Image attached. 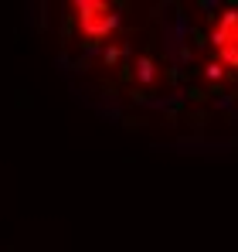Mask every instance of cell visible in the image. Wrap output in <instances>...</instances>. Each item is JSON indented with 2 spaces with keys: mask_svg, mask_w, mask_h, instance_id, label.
<instances>
[{
  "mask_svg": "<svg viewBox=\"0 0 238 252\" xmlns=\"http://www.w3.org/2000/svg\"><path fill=\"white\" fill-rule=\"evenodd\" d=\"M75 10V24L89 41H106L119 31V7L109 0H75L72 3Z\"/></svg>",
  "mask_w": 238,
  "mask_h": 252,
  "instance_id": "cell-1",
  "label": "cell"
},
{
  "mask_svg": "<svg viewBox=\"0 0 238 252\" xmlns=\"http://www.w3.org/2000/svg\"><path fill=\"white\" fill-rule=\"evenodd\" d=\"M211 48L218 55V65L238 75V7H225L211 28Z\"/></svg>",
  "mask_w": 238,
  "mask_h": 252,
  "instance_id": "cell-2",
  "label": "cell"
}]
</instances>
